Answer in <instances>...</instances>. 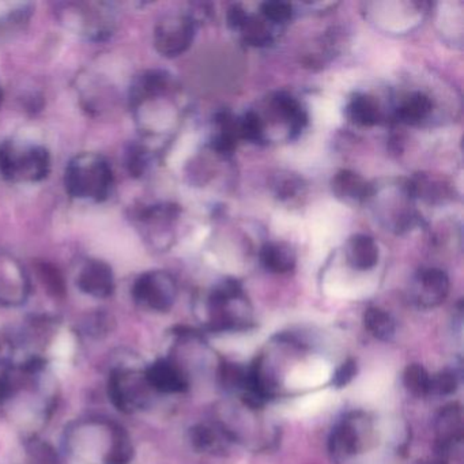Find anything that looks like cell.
I'll return each instance as SVG.
<instances>
[{"label":"cell","mask_w":464,"mask_h":464,"mask_svg":"<svg viewBox=\"0 0 464 464\" xmlns=\"http://www.w3.org/2000/svg\"><path fill=\"white\" fill-rule=\"evenodd\" d=\"M175 80L164 70L140 72L130 86L129 102L137 126L148 137L169 131L179 118Z\"/></svg>","instance_id":"obj_1"},{"label":"cell","mask_w":464,"mask_h":464,"mask_svg":"<svg viewBox=\"0 0 464 464\" xmlns=\"http://www.w3.org/2000/svg\"><path fill=\"white\" fill-rule=\"evenodd\" d=\"M67 194L75 199L100 203L108 199L113 187V170L105 157L81 153L72 159L64 170Z\"/></svg>","instance_id":"obj_2"},{"label":"cell","mask_w":464,"mask_h":464,"mask_svg":"<svg viewBox=\"0 0 464 464\" xmlns=\"http://www.w3.org/2000/svg\"><path fill=\"white\" fill-rule=\"evenodd\" d=\"M51 170L50 151L25 140H10L0 145V175L15 184L39 183Z\"/></svg>","instance_id":"obj_3"},{"label":"cell","mask_w":464,"mask_h":464,"mask_svg":"<svg viewBox=\"0 0 464 464\" xmlns=\"http://www.w3.org/2000/svg\"><path fill=\"white\" fill-rule=\"evenodd\" d=\"M206 308L210 330L243 331L254 324L251 304L235 279L217 285L206 300Z\"/></svg>","instance_id":"obj_4"},{"label":"cell","mask_w":464,"mask_h":464,"mask_svg":"<svg viewBox=\"0 0 464 464\" xmlns=\"http://www.w3.org/2000/svg\"><path fill=\"white\" fill-rule=\"evenodd\" d=\"M56 15L64 29L91 42L108 39L116 29L115 9L105 2H64Z\"/></svg>","instance_id":"obj_5"},{"label":"cell","mask_w":464,"mask_h":464,"mask_svg":"<svg viewBox=\"0 0 464 464\" xmlns=\"http://www.w3.org/2000/svg\"><path fill=\"white\" fill-rule=\"evenodd\" d=\"M372 423L363 412H350L339 420L328 437V453L334 463H346L366 447L371 437Z\"/></svg>","instance_id":"obj_6"},{"label":"cell","mask_w":464,"mask_h":464,"mask_svg":"<svg viewBox=\"0 0 464 464\" xmlns=\"http://www.w3.org/2000/svg\"><path fill=\"white\" fill-rule=\"evenodd\" d=\"M197 18L184 13L164 15L154 28L153 42L157 53L165 58H178L188 51L197 34Z\"/></svg>","instance_id":"obj_7"},{"label":"cell","mask_w":464,"mask_h":464,"mask_svg":"<svg viewBox=\"0 0 464 464\" xmlns=\"http://www.w3.org/2000/svg\"><path fill=\"white\" fill-rule=\"evenodd\" d=\"M131 295L142 308L168 312L178 298V284L167 271H148L135 279Z\"/></svg>","instance_id":"obj_8"},{"label":"cell","mask_w":464,"mask_h":464,"mask_svg":"<svg viewBox=\"0 0 464 464\" xmlns=\"http://www.w3.org/2000/svg\"><path fill=\"white\" fill-rule=\"evenodd\" d=\"M150 385L145 373L119 369L110 380V396L113 404L124 412L137 411L148 404Z\"/></svg>","instance_id":"obj_9"},{"label":"cell","mask_w":464,"mask_h":464,"mask_svg":"<svg viewBox=\"0 0 464 464\" xmlns=\"http://www.w3.org/2000/svg\"><path fill=\"white\" fill-rule=\"evenodd\" d=\"M29 293L31 279L23 263L9 251H0V306L17 308L24 305Z\"/></svg>","instance_id":"obj_10"},{"label":"cell","mask_w":464,"mask_h":464,"mask_svg":"<svg viewBox=\"0 0 464 464\" xmlns=\"http://www.w3.org/2000/svg\"><path fill=\"white\" fill-rule=\"evenodd\" d=\"M450 289V276L445 271L436 267L423 268L412 279L410 297L420 308H436L447 300Z\"/></svg>","instance_id":"obj_11"},{"label":"cell","mask_w":464,"mask_h":464,"mask_svg":"<svg viewBox=\"0 0 464 464\" xmlns=\"http://www.w3.org/2000/svg\"><path fill=\"white\" fill-rule=\"evenodd\" d=\"M434 431L437 455L447 459L448 453L463 440V409L460 404L453 401L440 409L434 418Z\"/></svg>","instance_id":"obj_12"},{"label":"cell","mask_w":464,"mask_h":464,"mask_svg":"<svg viewBox=\"0 0 464 464\" xmlns=\"http://www.w3.org/2000/svg\"><path fill=\"white\" fill-rule=\"evenodd\" d=\"M180 208L170 203H157V205L145 206L135 211V222L142 230L143 236L157 246L159 241L165 240V235L178 219Z\"/></svg>","instance_id":"obj_13"},{"label":"cell","mask_w":464,"mask_h":464,"mask_svg":"<svg viewBox=\"0 0 464 464\" xmlns=\"http://www.w3.org/2000/svg\"><path fill=\"white\" fill-rule=\"evenodd\" d=\"M151 390L162 393H183L188 390L189 380L180 363L164 358L151 363L145 372Z\"/></svg>","instance_id":"obj_14"},{"label":"cell","mask_w":464,"mask_h":464,"mask_svg":"<svg viewBox=\"0 0 464 464\" xmlns=\"http://www.w3.org/2000/svg\"><path fill=\"white\" fill-rule=\"evenodd\" d=\"M81 292L94 298H108L115 292V276L104 260H88L77 276Z\"/></svg>","instance_id":"obj_15"},{"label":"cell","mask_w":464,"mask_h":464,"mask_svg":"<svg viewBox=\"0 0 464 464\" xmlns=\"http://www.w3.org/2000/svg\"><path fill=\"white\" fill-rule=\"evenodd\" d=\"M189 442L198 452L225 455L236 441L221 422H210L189 429Z\"/></svg>","instance_id":"obj_16"},{"label":"cell","mask_w":464,"mask_h":464,"mask_svg":"<svg viewBox=\"0 0 464 464\" xmlns=\"http://www.w3.org/2000/svg\"><path fill=\"white\" fill-rule=\"evenodd\" d=\"M331 188L333 194L342 202L347 205H363L371 198L373 184L352 170H341L334 176Z\"/></svg>","instance_id":"obj_17"},{"label":"cell","mask_w":464,"mask_h":464,"mask_svg":"<svg viewBox=\"0 0 464 464\" xmlns=\"http://www.w3.org/2000/svg\"><path fill=\"white\" fill-rule=\"evenodd\" d=\"M434 102L423 92H410L399 99L395 108V118L406 126H420L430 119Z\"/></svg>","instance_id":"obj_18"},{"label":"cell","mask_w":464,"mask_h":464,"mask_svg":"<svg viewBox=\"0 0 464 464\" xmlns=\"http://www.w3.org/2000/svg\"><path fill=\"white\" fill-rule=\"evenodd\" d=\"M379 246L368 235H354L344 246V259L355 271H369L379 263Z\"/></svg>","instance_id":"obj_19"},{"label":"cell","mask_w":464,"mask_h":464,"mask_svg":"<svg viewBox=\"0 0 464 464\" xmlns=\"http://www.w3.org/2000/svg\"><path fill=\"white\" fill-rule=\"evenodd\" d=\"M346 116L360 127H373L382 121V111L374 97L357 93L347 102Z\"/></svg>","instance_id":"obj_20"},{"label":"cell","mask_w":464,"mask_h":464,"mask_svg":"<svg viewBox=\"0 0 464 464\" xmlns=\"http://www.w3.org/2000/svg\"><path fill=\"white\" fill-rule=\"evenodd\" d=\"M295 252L289 244L267 243L260 249V262L266 270L274 274H287L295 270Z\"/></svg>","instance_id":"obj_21"},{"label":"cell","mask_w":464,"mask_h":464,"mask_svg":"<svg viewBox=\"0 0 464 464\" xmlns=\"http://www.w3.org/2000/svg\"><path fill=\"white\" fill-rule=\"evenodd\" d=\"M32 15V5L0 2V39L21 31Z\"/></svg>","instance_id":"obj_22"},{"label":"cell","mask_w":464,"mask_h":464,"mask_svg":"<svg viewBox=\"0 0 464 464\" xmlns=\"http://www.w3.org/2000/svg\"><path fill=\"white\" fill-rule=\"evenodd\" d=\"M363 324L371 335L382 342L392 341L396 334L395 319L385 309L369 306L363 314Z\"/></svg>","instance_id":"obj_23"},{"label":"cell","mask_w":464,"mask_h":464,"mask_svg":"<svg viewBox=\"0 0 464 464\" xmlns=\"http://www.w3.org/2000/svg\"><path fill=\"white\" fill-rule=\"evenodd\" d=\"M274 26L268 24L262 15L246 14L243 25L237 32H240L244 42L254 47H267L274 42Z\"/></svg>","instance_id":"obj_24"},{"label":"cell","mask_w":464,"mask_h":464,"mask_svg":"<svg viewBox=\"0 0 464 464\" xmlns=\"http://www.w3.org/2000/svg\"><path fill=\"white\" fill-rule=\"evenodd\" d=\"M431 374L420 363H410L404 369L403 384L415 398L430 396Z\"/></svg>","instance_id":"obj_25"},{"label":"cell","mask_w":464,"mask_h":464,"mask_svg":"<svg viewBox=\"0 0 464 464\" xmlns=\"http://www.w3.org/2000/svg\"><path fill=\"white\" fill-rule=\"evenodd\" d=\"M218 380L225 390L243 393L248 382V368L240 363L222 361L218 369Z\"/></svg>","instance_id":"obj_26"},{"label":"cell","mask_w":464,"mask_h":464,"mask_svg":"<svg viewBox=\"0 0 464 464\" xmlns=\"http://www.w3.org/2000/svg\"><path fill=\"white\" fill-rule=\"evenodd\" d=\"M37 276L42 281L43 286L47 289L53 297H63L66 295V285L61 271L50 263L42 262L37 265Z\"/></svg>","instance_id":"obj_27"},{"label":"cell","mask_w":464,"mask_h":464,"mask_svg":"<svg viewBox=\"0 0 464 464\" xmlns=\"http://www.w3.org/2000/svg\"><path fill=\"white\" fill-rule=\"evenodd\" d=\"M273 189L278 199H295L298 195L303 194V179L293 173H279L274 178Z\"/></svg>","instance_id":"obj_28"},{"label":"cell","mask_w":464,"mask_h":464,"mask_svg":"<svg viewBox=\"0 0 464 464\" xmlns=\"http://www.w3.org/2000/svg\"><path fill=\"white\" fill-rule=\"evenodd\" d=\"M295 14V10L286 2H265L260 6V15L273 26H284L290 23Z\"/></svg>","instance_id":"obj_29"},{"label":"cell","mask_w":464,"mask_h":464,"mask_svg":"<svg viewBox=\"0 0 464 464\" xmlns=\"http://www.w3.org/2000/svg\"><path fill=\"white\" fill-rule=\"evenodd\" d=\"M127 169L134 178H142L150 167V151L146 146L132 145L127 150Z\"/></svg>","instance_id":"obj_30"},{"label":"cell","mask_w":464,"mask_h":464,"mask_svg":"<svg viewBox=\"0 0 464 464\" xmlns=\"http://www.w3.org/2000/svg\"><path fill=\"white\" fill-rule=\"evenodd\" d=\"M28 464H59L58 453L47 442L32 440L26 447Z\"/></svg>","instance_id":"obj_31"},{"label":"cell","mask_w":464,"mask_h":464,"mask_svg":"<svg viewBox=\"0 0 464 464\" xmlns=\"http://www.w3.org/2000/svg\"><path fill=\"white\" fill-rule=\"evenodd\" d=\"M459 380L455 372L445 369L439 373L431 374L430 395L450 396L458 391Z\"/></svg>","instance_id":"obj_32"},{"label":"cell","mask_w":464,"mask_h":464,"mask_svg":"<svg viewBox=\"0 0 464 464\" xmlns=\"http://www.w3.org/2000/svg\"><path fill=\"white\" fill-rule=\"evenodd\" d=\"M358 373L357 361L354 358H347L344 362L336 368L331 376V385L334 388H343L355 379Z\"/></svg>","instance_id":"obj_33"},{"label":"cell","mask_w":464,"mask_h":464,"mask_svg":"<svg viewBox=\"0 0 464 464\" xmlns=\"http://www.w3.org/2000/svg\"><path fill=\"white\" fill-rule=\"evenodd\" d=\"M112 323V317L110 314L97 312V314L89 317L88 322H85L86 334L93 336V338H102L112 330V327H111Z\"/></svg>","instance_id":"obj_34"},{"label":"cell","mask_w":464,"mask_h":464,"mask_svg":"<svg viewBox=\"0 0 464 464\" xmlns=\"http://www.w3.org/2000/svg\"><path fill=\"white\" fill-rule=\"evenodd\" d=\"M13 354V343L5 334L0 333V368L6 369L10 368V357Z\"/></svg>","instance_id":"obj_35"},{"label":"cell","mask_w":464,"mask_h":464,"mask_svg":"<svg viewBox=\"0 0 464 464\" xmlns=\"http://www.w3.org/2000/svg\"><path fill=\"white\" fill-rule=\"evenodd\" d=\"M414 464H448V460L442 456L436 455L434 458L420 459L415 461Z\"/></svg>","instance_id":"obj_36"},{"label":"cell","mask_w":464,"mask_h":464,"mask_svg":"<svg viewBox=\"0 0 464 464\" xmlns=\"http://www.w3.org/2000/svg\"><path fill=\"white\" fill-rule=\"evenodd\" d=\"M0 99H2V89H0Z\"/></svg>","instance_id":"obj_37"}]
</instances>
